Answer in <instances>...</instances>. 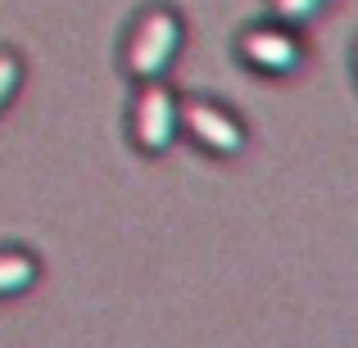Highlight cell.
I'll use <instances>...</instances> for the list:
<instances>
[{
  "mask_svg": "<svg viewBox=\"0 0 358 348\" xmlns=\"http://www.w3.org/2000/svg\"><path fill=\"white\" fill-rule=\"evenodd\" d=\"M18 82H23V68H18V59L9 50H0V109L14 100V91H18Z\"/></svg>",
  "mask_w": 358,
  "mask_h": 348,
  "instance_id": "obj_7",
  "label": "cell"
},
{
  "mask_svg": "<svg viewBox=\"0 0 358 348\" xmlns=\"http://www.w3.org/2000/svg\"><path fill=\"white\" fill-rule=\"evenodd\" d=\"M322 5L327 0H272V14H277L281 23H308Z\"/></svg>",
  "mask_w": 358,
  "mask_h": 348,
  "instance_id": "obj_6",
  "label": "cell"
},
{
  "mask_svg": "<svg viewBox=\"0 0 358 348\" xmlns=\"http://www.w3.org/2000/svg\"><path fill=\"white\" fill-rule=\"evenodd\" d=\"M241 50L263 73H295L299 68V41L286 27H254V32H245Z\"/></svg>",
  "mask_w": 358,
  "mask_h": 348,
  "instance_id": "obj_4",
  "label": "cell"
},
{
  "mask_svg": "<svg viewBox=\"0 0 358 348\" xmlns=\"http://www.w3.org/2000/svg\"><path fill=\"white\" fill-rule=\"evenodd\" d=\"M36 280V262L27 253H0V294H23Z\"/></svg>",
  "mask_w": 358,
  "mask_h": 348,
  "instance_id": "obj_5",
  "label": "cell"
},
{
  "mask_svg": "<svg viewBox=\"0 0 358 348\" xmlns=\"http://www.w3.org/2000/svg\"><path fill=\"white\" fill-rule=\"evenodd\" d=\"M182 122H186V131H191L204 149H213V154H236V149L245 145L241 122L231 118L227 109L209 105V100H191V105L182 109Z\"/></svg>",
  "mask_w": 358,
  "mask_h": 348,
  "instance_id": "obj_3",
  "label": "cell"
},
{
  "mask_svg": "<svg viewBox=\"0 0 358 348\" xmlns=\"http://www.w3.org/2000/svg\"><path fill=\"white\" fill-rule=\"evenodd\" d=\"M177 122H182V109H177V100L168 96L164 86H145L141 91L136 118H131V136H136L141 149L164 154V149L173 145V136H177Z\"/></svg>",
  "mask_w": 358,
  "mask_h": 348,
  "instance_id": "obj_2",
  "label": "cell"
},
{
  "mask_svg": "<svg viewBox=\"0 0 358 348\" xmlns=\"http://www.w3.org/2000/svg\"><path fill=\"white\" fill-rule=\"evenodd\" d=\"M177 45H182V23H177L168 9H150L136 23L131 41H127V68L136 73L141 82H155L159 73L173 63Z\"/></svg>",
  "mask_w": 358,
  "mask_h": 348,
  "instance_id": "obj_1",
  "label": "cell"
}]
</instances>
